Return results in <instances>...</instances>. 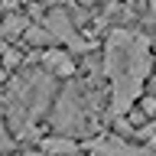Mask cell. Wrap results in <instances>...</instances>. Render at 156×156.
<instances>
[{"label":"cell","mask_w":156,"mask_h":156,"mask_svg":"<svg viewBox=\"0 0 156 156\" xmlns=\"http://www.w3.org/2000/svg\"><path fill=\"white\" fill-rule=\"evenodd\" d=\"M26 39H29V42H36V46H42V42H49V39H52V33H49L46 26H33V23H29Z\"/></svg>","instance_id":"cell-8"},{"label":"cell","mask_w":156,"mask_h":156,"mask_svg":"<svg viewBox=\"0 0 156 156\" xmlns=\"http://www.w3.org/2000/svg\"><path fill=\"white\" fill-rule=\"evenodd\" d=\"M42 150H46L49 156H75L78 143L75 140H65V136H46V140H42Z\"/></svg>","instance_id":"cell-6"},{"label":"cell","mask_w":156,"mask_h":156,"mask_svg":"<svg viewBox=\"0 0 156 156\" xmlns=\"http://www.w3.org/2000/svg\"><path fill=\"white\" fill-rule=\"evenodd\" d=\"M46 29L55 39H62V42H68L72 49H78V52H88V49H91L85 39L75 33V26H72V20H68L65 10H49V13H46Z\"/></svg>","instance_id":"cell-3"},{"label":"cell","mask_w":156,"mask_h":156,"mask_svg":"<svg viewBox=\"0 0 156 156\" xmlns=\"http://www.w3.org/2000/svg\"><path fill=\"white\" fill-rule=\"evenodd\" d=\"M143 146H130L120 136H107V140H94V153L98 156H140Z\"/></svg>","instance_id":"cell-4"},{"label":"cell","mask_w":156,"mask_h":156,"mask_svg":"<svg viewBox=\"0 0 156 156\" xmlns=\"http://www.w3.org/2000/svg\"><path fill=\"white\" fill-rule=\"evenodd\" d=\"M42 65L49 72H55V75H72L75 72V62L65 55V52H58V49H46L42 52Z\"/></svg>","instance_id":"cell-5"},{"label":"cell","mask_w":156,"mask_h":156,"mask_svg":"<svg viewBox=\"0 0 156 156\" xmlns=\"http://www.w3.org/2000/svg\"><path fill=\"white\" fill-rule=\"evenodd\" d=\"M7 150H10V133L3 127V120H0V153H7Z\"/></svg>","instance_id":"cell-10"},{"label":"cell","mask_w":156,"mask_h":156,"mask_svg":"<svg viewBox=\"0 0 156 156\" xmlns=\"http://www.w3.org/2000/svg\"><path fill=\"white\" fill-rule=\"evenodd\" d=\"M13 65H20V52L16 49H7L3 52V68H13Z\"/></svg>","instance_id":"cell-9"},{"label":"cell","mask_w":156,"mask_h":156,"mask_svg":"<svg viewBox=\"0 0 156 156\" xmlns=\"http://www.w3.org/2000/svg\"><path fill=\"white\" fill-rule=\"evenodd\" d=\"M3 75H7V72H3V65H0V81H3Z\"/></svg>","instance_id":"cell-13"},{"label":"cell","mask_w":156,"mask_h":156,"mask_svg":"<svg viewBox=\"0 0 156 156\" xmlns=\"http://www.w3.org/2000/svg\"><path fill=\"white\" fill-rule=\"evenodd\" d=\"M3 52H7V39L0 36V58H3Z\"/></svg>","instance_id":"cell-12"},{"label":"cell","mask_w":156,"mask_h":156,"mask_svg":"<svg viewBox=\"0 0 156 156\" xmlns=\"http://www.w3.org/2000/svg\"><path fill=\"white\" fill-rule=\"evenodd\" d=\"M81 3H85V7H88V3H94V0H81Z\"/></svg>","instance_id":"cell-14"},{"label":"cell","mask_w":156,"mask_h":156,"mask_svg":"<svg viewBox=\"0 0 156 156\" xmlns=\"http://www.w3.org/2000/svg\"><path fill=\"white\" fill-rule=\"evenodd\" d=\"M26 29H29V20L26 16L10 13V16L3 20V26H0V36H3V39H10V36H26Z\"/></svg>","instance_id":"cell-7"},{"label":"cell","mask_w":156,"mask_h":156,"mask_svg":"<svg viewBox=\"0 0 156 156\" xmlns=\"http://www.w3.org/2000/svg\"><path fill=\"white\" fill-rule=\"evenodd\" d=\"M150 42L146 36L127 33V29H114L107 39L104 52V72L114 85V114H127L133 101L143 91V78L150 75Z\"/></svg>","instance_id":"cell-1"},{"label":"cell","mask_w":156,"mask_h":156,"mask_svg":"<svg viewBox=\"0 0 156 156\" xmlns=\"http://www.w3.org/2000/svg\"><path fill=\"white\" fill-rule=\"evenodd\" d=\"M140 156H156V146H143V150H140Z\"/></svg>","instance_id":"cell-11"},{"label":"cell","mask_w":156,"mask_h":156,"mask_svg":"<svg viewBox=\"0 0 156 156\" xmlns=\"http://www.w3.org/2000/svg\"><path fill=\"white\" fill-rule=\"evenodd\" d=\"M52 124H55L62 133L85 130V117H81V104H78V94H75V91H65V94H62L55 114H52Z\"/></svg>","instance_id":"cell-2"}]
</instances>
